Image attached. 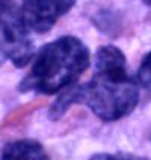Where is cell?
Masks as SVG:
<instances>
[{
	"label": "cell",
	"mask_w": 151,
	"mask_h": 160,
	"mask_svg": "<svg viewBox=\"0 0 151 160\" xmlns=\"http://www.w3.org/2000/svg\"><path fill=\"white\" fill-rule=\"evenodd\" d=\"M82 103L101 121L112 122L130 115L139 103L138 85L127 72V61L115 45L100 47L94 77L83 86Z\"/></svg>",
	"instance_id": "6da1fadb"
},
{
	"label": "cell",
	"mask_w": 151,
	"mask_h": 160,
	"mask_svg": "<svg viewBox=\"0 0 151 160\" xmlns=\"http://www.w3.org/2000/svg\"><path fill=\"white\" fill-rule=\"evenodd\" d=\"M88 47L76 36H61L45 44L32 62L30 71L20 83L21 92L52 95L70 88L88 70Z\"/></svg>",
	"instance_id": "7a4b0ae2"
},
{
	"label": "cell",
	"mask_w": 151,
	"mask_h": 160,
	"mask_svg": "<svg viewBox=\"0 0 151 160\" xmlns=\"http://www.w3.org/2000/svg\"><path fill=\"white\" fill-rule=\"evenodd\" d=\"M89 160H148L143 157H136L130 154H97Z\"/></svg>",
	"instance_id": "ba28073f"
},
{
	"label": "cell",
	"mask_w": 151,
	"mask_h": 160,
	"mask_svg": "<svg viewBox=\"0 0 151 160\" xmlns=\"http://www.w3.org/2000/svg\"><path fill=\"white\" fill-rule=\"evenodd\" d=\"M76 0H23V15L30 30L48 32L74 6Z\"/></svg>",
	"instance_id": "277c9868"
},
{
	"label": "cell",
	"mask_w": 151,
	"mask_h": 160,
	"mask_svg": "<svg viewBox=\"0 0 151 160\" xmlns=\"http://www.w3.org/2000/svg\"><path fill=\"white\" fill-rule=\"evenodd\" d=\"M143 3H147V5H151V0H142Z\"/></svg>",
	"instance_id": "9c48e42d"
},
{
	"label": "cell",
	"mask_w": 151,
	"mask_h": 160,
	"mask_svg": "<svg viewBox=\"0 0 151 160\" xmlns=\"http://www.w3.org/2000/svg\"><path fill=\"white\" fill-rule=\"evenodd\" d=\"M82 97H83V86H73L68 91H65L63 94L58 97L53 106L50 107V112H48L50 119H53V121L59 119L73 104L82 103Z\"/></svg>",
	"instance_id": "8992f818"
},
{
	"label": "cell",
	"mask_w": 151,
	"mask_h": 160,
	"mask_svg": "<svg viewBox=\"0 0 151 160\" xmlns=\"http://www.w3.org/2000/svg\"><path fill=\"white\" fill-rule=\"evenodd\" d=\"M0 160H50L44 148L35 141H14L3 147Z\"/></svg>",
	"instance_id": "5b68a950"
},
{
	"label": "cell",
	"mask_w": 151,
	"mask_h": 160,
	"mask_svg": "<svg viewBox=\"0 0 151 160\" xmlns=\"http://www.w3.org/2000/svg\"><path fill=\"white\" fill-rule=\"evenodd\" d=\"M138 83L142 88L151 91V52L142 59L138 70Z\"/></svg>",
	"instance_id": "52a82bcc"
},
{
	"label": "cell",
	"mask_w": 151,
	"mask_h": 160,
	"mask_svg": "<svg viewBox=\"0 0 151 160\" xmlns=\"http://www.w3.org/2000/svg\"><path fill=\"white\" fill-rule=\"evenodd\" d=\"M23 11L14 0H0V67L11 62L23 68L33 56V42L30 39Z\"/></svg>",
	"instance_id": "3957f363"
}]
</instances>
